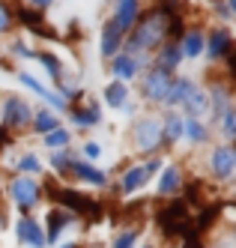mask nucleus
Returning a JSON list of instances; mask_svg holds the SVG:
<instances>
[{
    "instance_id": "15",
    "label": "nucleus",
    "mask_w": 236,
    "mask_h": 248,
    "mask_svg": "<svg viewBox=\"0 0 236 248\" xmlns=\"http://www.w3.org/2000/svg\"><path fill=\"white\" fill-rule=\"evenodd\" d=\"M114 75L123 78V81H129L138 75V60L132 54H114Z\"/></svg>"
},
{
    "instance_id": "25",
    "label": "nucleus",
    "mask_w": 236,
    "mask_h": 248,
    "mask_svg": "<svg viewBox=\"0 0 236 248\" xmlns=\"http://www.w3.org/2000/svg\"><path fill=\"white\" fill-rule=\"evenodd\" d=\"M66 144H69V132L66 129H54V132L45 135V147H51V150L54 147H66Z\"/></svg>"
},
{
    "instance_id": "17",
    "label": "nucleus",
    "mask_w": 236,
    "mask_h": 248,
    "mask_svg": "<svg viewBox=\"0 0 236 248\" xmlns=\"http://www.w3.org/2000/svg\"><path fill=\"white\" fill-rule=\"evenodd\" d=\"M126 99H129V90H126V84H123V81H114V84H108V87H105V102L111 105V108H123Z\"/></svg>"
},
{
    "instance_id": "26",
    "label": "nucleus",
    "mask_w": 236,
    "mask_h": 248,
    "mask_svg": "<svg viewBox=\"0 0 236 248\" xmlns=\"http://www.w3.org/2000/svg\"><path fill=\"white\" fill-rule=\"evenodd\" d=\"M75 123H78V126L99 123V108H96V105H87V111H75Z\"/></svg>"
},
{
    "instance_id": "32",
    "label": "nucleus",
    "mask_w": 236,
    "mask_h": 248,
    "mask_svg": "<svg viewBox=\"0 0 236 248\" xmlns=\"http://www.w3.org/2000/svg\"><path fill=\"white\" fill-rule=\"evenodd\" d=\"M135 239H138V233H123V236H117V239H114V248H132V245H135Z\"/></svg>"
},
{
    "instance_id": "41",
    "label": "nucleus",
    "mask_w": 236,
    "mask_h": 248,
    "mask_svg": "<svg viewBox=\"0 0 236 248\" xmlns=\"http://www.w3.org/2000/svg\"><path fill=\"white\" fill-rule=\"evenodd\" d=\"M230 9H233V12H236V0H230Z\"/></svg>"
},
{
    "instance_id": "20",
    "label": "nucleus",
    "mask_w": 236,
    "mask_h": 248,
    "mask_svg": "<svg viewBox=\"0 0 236 248\" xmlns=\"http://www.w3.org/2000/svg\"><path fill=\"white\" fill-rule=\"evenodd\" d=\"M183 54L186 57H201L204 54V36L197 30H191L189 36H183Z\"/></svg>"
},
{
    "instance_id": "1",
    "label": "nucleus",
    "mask_w": 236,
    "mask_h": 248,
    "mask_svg": "<svg viewBox=\"0 0 236 248\" xmlns=\"http://www.w3.org/2000/svg\"><path fill=\"white\" fill-rule=\"evenodd\" d=\"M138 30L132 33L129 48H156L161 39L168 36V21H165V12L153 9L150 15H143L141 21H135Z\"/></svg>"
},
{
    "instance_id": "2",
    "label": "nucleus",
    "mask_w": 236,
    "mask_h": 248,
    "mask_svg": "<svg viewBox=\"0 0 236 248\" xmlns=\"http://www.w3.org/2000/svg\"><path fill=\"white\" fill-rule=\"evenodd\" d=\"M9 191H12V201L21 209H30L36 201H39V186H36V180H30V176H18V180H12Z\"/></svg>"
},
{
    "instance_id": "24",
    "label": "nucleus",
    "mask_w": 236,
    "mask_h": 248,
    "mask_svg": "<svg viewBox=\"0 0 236 248\" xmlns=\"http://www.w3.org/2000/svg\"><path fill=\"white\" fill-rule=\"evenodd\" d=\"M179 57H183V54H179V48H173V45H171V48H165V54L158 57V69H165V72H171V69L179 63Z\"/></svg>"
},
{
    "instance_id": "39",
    "label": "nucleus",
    "mask_w": 236,
    "mask_h": 248,
    "mask_svg": "<svg viewBox=\"0 0 236 248\" xmlns=\"http://www.w3.org/2000/svg\"><path fill=\"white\" fill-rule=\"evenodd\" d=\"M6 140H9V135H6V129H0V147H3V144H6Z\"/></svg>"
},
{
    "instance_id": "35",
    "label": "nucleus",
    "mask_w": 236,
    "mask_h": 248,
    "mask_svg": "<svg viewBox=\"0 0 236 248\" xmlns=\"http://www.w3.org/2000/svg\"><path fill=\"white\" fill-rule=\"evenodd\" d=\"M69 165H72V158L69 155H54V168H57V170H69Z\"/></svg>"
},
{
    "instance_id": "16",
    "label": "nucleus",
    "mask_w": 236,
    "mask_h": 248,
    "mask_svg": "<svg viewBox=\"0 0 236 248\" xmlns=\"http://www.w3.org/2000/svg\"><path fill=\"white\" fill-rule=\"evenodd\" d=\"M191 90H194V84H191L189 78L173 81V84H171V90H168V96H165V105H179V102H183Z\"/></svg>"
},
{
    "instance_id": "14",
    "label": "nucleus",
    "mask_w": 236,
    "mask_h": 248,
    "mask_svg": "<svg viewBox=\"0 0 236 248\" xmlns=\"http://www.w3.org/2000/svg\"><path fill=\"white\" fill-rule=\"evenodd\" d=\"M120 36H123V33L117 30V24L108 21L105 30H102V54H105V57H114L117 51H120Z\"/></svg>"
},
{
    "instance_id": "38",
    "label": "nucleus",
    "mask_w": 236,
    "mask_h": 248,
    "mask_svg": "<svg viewBox=\"0 0 236 248\" xmlns=\"http://www.w3.org/2000/svg\"><path fill=\"white\" fill-rule=\"evenodd\" d=\"M30 3H33L36 9H42V6H51V3H54V0H30Z\"/></svg>"
},
{
    "instance_id": "10",
    "label": "nucleus",
    "mask_w": 236,
    "mask_h": 248,
    "mask_svg": "<svg viewBox=\"0 0 236 248\" xmlns=\"http://www.w3.org/2000/svg\"><path fill=\"white\" fill-rule=\"evenodd\" d=\"M179 105L186 108V114H189L191 120L204 117V114H206V108H209V102H206V93H204V90H197V87H194V90H191V93H189L183 102H179Z\"/></svg>"
},
{
    "instance_id": "6",
    "label": "nucleus",
    "mask_w": 236,
    "mask_h": 248,
    "mask_svg": "<svg viewBox=\"0 0 236 248\" xmlns=\"http://www.w3.org/2000/svg\"><path fill=\"white\" fill-rule=\"evenodd\" d=\"M15 233H18V239H21V242L33 245V248H42V245H45L42 227L36 224L33 218H18V224H15Z\"/></svg>"
},
{
    "instance_id": "42",
    "label": "nucleus",
    "mask_w": 236,
    "mask_h": 248,
    "mask_svg": "<svg viewBox=\"0 0 236 248\" xmlns=\"http://www.w3.org/2000/svg\"><path fill=\"white\" fill-rule=\"evenodd\" d=\"M63 248H75V245H63Z\"/></svg>"
},
{
    "instance_id": "19",
    "label": "nucleus",
    "mask_w": 236,
    "mask_h": 248,
    "mask_svg": "<svg viewBox=\"0 0 236 248\" xmlns=\"http://www.w3.org/2000/svg\"><path fill=\"white\" fill-rule=\"evenodd\" d=\"M63 224H69V216H66L63 209H51V212H48V239H51V242L60 236Z\"/></svg>"
},
{
    "instance_id": "43",
    "label": "nucleus",
    "mask_w": 236,
    "mask_h": 248,
    "mask_svg": "<svg viewBox=\"0 0 236 248\" xmlns=\"http://www.w3.org/2000/svg\"><path fill=\"white\" fill-rule=\"evenodd\" d=\"M233 206H236V203H233Z\"/></svg>"
},
{
    "instance_id": "12",
    "label": "nucleus",
    "mask_w": 236,
    "mask_h": 248,
    "mask_svg": "<svg viewBox=\"0 0 236 248\" xmlns=\"http://www.w3.org/2000/svg\"><path fill=\"white\" fill-rule=\"evenodd\" d=\"M18 78H21V84H24V87H30V90H33V93H39V96H42L45 102H51V105H54V108H60V111L66 108V102H63V96H57V93H51V90H45V87H42L39 81H36L33 75H27V72H21V75H18Z\"/></svg>"
},
{
    "instance_id": "11",
    "label": "nucleus",
    "mask_w": 236,
    "mask_h": 248,
    "mask_svg": "<svg viewBox=\"0 0 236 248\" xmlns=\"http://www.w3.org/2000/svg\"><path fill=\"white\" fill-rule=\"evenodd\" d=\"M230 33L227 30H212L209 33V42H204V48H209V57L212 60H219V57H224L227 51H230Z\"/></svg>"
},
{
    "instance_id": "27",
    "label": "nucleus",
    "mask_w": 236,
    "mask_h": 248,
    "mask_svg": "<svg viewBox=\"0 0 236 248\" xmlns=\"http://www.w3.org/2000/svg\"><path fill=\"white\" fill-rule=\"evenodd\" d=\"M183 132H186L191 140H204V138H206V129H204L197 120H186V123H183Z\"/></svg>"
},
{
    "instance_id": "22",
    "label": "nucleus",
    "mask_w": 236,
    "mask_h": 248,
    "mask_svg": "<svg viewBox=\"0 0 236 248\" xmlns=\"http://www.w3.org/2000/svg\"><path fill=\"white\" fill-rule=\"evenodd\" d=\"M183 123H186V120H179L176 114L165 117V123H161V135H165L168 140H176L179 135H183Z\"/></svg>"
},
{
    "instance_id": "29",
    "label": "nucleus",
    "mask_w": 236,
    "mask_h": 248,
    "mask_svg": "<svg viewBox=\"0 0 236 248\" xmlns=\"http://www.w3.org/2000/svg\"><path fill=\"white\" fill-rule=\"evenodd\" d=\"M224 135L227 138H236V108H224Z\"/></svg>"
},
{
    "instance_id": "7",
    "label": "nucleus",
    "mask_w": 236,
    "mask_h": 248,
    "mask_svg": "<svg viewBox=\"0 0 236 248\" xmlns=\"http://www.w3.org/2000/svg\"><path fill=\"white\" fill-rule=\"evenodd\" d=\"M138 0H120L117 3V18H114V24H117V30L120 33H129L132 27H135V21H138Z\"/></svg>"
},
{
    "instance_id": "13",
    "label": "nucleus",
    "mask_w": 236,
    "mask_h": 248,
    "mask_svg": "<svg viewBox=\"0 0 236 248\" xmlns=\"http://www.w3.org/2000/svg\"><path fill=\"white\" fill-rule=\"evenodd\" d=\"M69 170L75 173V176H81L84 183H93V186H105V183H108V176H105L99 168L84 165V162H72V165H69Z\"/></svg>"
},
{
    "instance_id": "3",
    "label": "nucleus",
    "mask_w": 236,
    "mask_h": 248,
    "mask_svg": "<svg viewBox=\"0 0 236 248\" xmlns=\"http://www.w3.org/2000/svg\"><path fill=\"white\" fill-rule=\"evenodd\" d=\"M135 140L143 153H156V147L161 144V123L158 120H141L135 129Z\"/></svg>"
},
{
    "instance_id": "21",
    "label": "nucleus",
    "mask_w": 236,
    "mask_h": 248,
    "mask_svg": "<svg viewBox=\"0 0 236 248\" xmlns=\"http://www.w3.org/2000/svg\"><path fill=\"white\" fill-rule=\"evenodd\" d=\"M147 176H150L147 168H132L129 173H126V180H123V191H126V194H132L135 188H141L143 183H147Z\"/></svg>"
},
{
    "instance_id": "37",
    "label": "nucleus",
    "mask_w": 236,
    "mask_h": 248,
    "mask_svg": "<svg viewBox=\"0 0 236 248\" xmlns=\"http://www.w3.org/2000/svg\"><path fill=\"white\" fill-rule=\"evenodd\" d=\"M227 54H230V57H227V60H230V72L236 75V48H230V51H227Z\"/></svg>"
},
{
    "instance_id": "34",
    "label": "nucleus",
    "mask_w": 236,
    "mask_h": 248,
    "mask_svg": "<svg viewBox=\"0 0 236 248\" xmlns=\"http://www.w3.org/2000/svg\"><path fill=\"white\" fill-rule=\"evenodd\" d=\"M9 21H12V15H9V9L0 3V33L3 30H9Z\"/></svg>"
},
{
    "instance_id": "18",
    "label": "nucleus",
    "mask_w": 236,
    "mask_h": 248,
    "mask_svg": "<svg viewBox=\"0 0 236 248\" xmlns=\"http://www.w3.org/2000/svg\"><path fill=\"white\" fill-rule=\"evenodd\" d=\"M179 183H183V176H179L176 168H168L165 173H161V180H158V194H173L179 188Z\"/></svg>"
},
{
    "instance_id": "4",
    "label": "nucleus",
    "mask_w": 236,
    "mask_h": 248,
    "mask_svg": "<svg viewBox=\"0 0 236 248\" xmlns=\"http://www.w3.org/2000/svg\"><path fill=\"white\" fill-rule=\"evenodd\" d=\"M171 84H173L171 72H165V69H156V72H150V78L143 81V93H147L150 102H165Z\"/></svg>"
},
{
    "instance_id": "5",
    "label": "nucleus",
    "mask_w": 236,
    "mask_h": 248,
    "mask_svg": "<svg viewBox=\"0 0 236 248\" xmlns=\"http://www.w3.org/2000/svg\"><path fill=\"white\" fill-rule=\"evenodd\" d=\"M233 168H236V150L233 147H219L212 153V170H215L219 180L233 176Z\"/></svg>"
},
{
    "instance_id": "33",
    "label": "nucleus",
    "mask_w": 236,
    "mask_h": 248,
    "mask_svg": "<svg viewBox=\"0 0 236 248\" xmlns=\"http://www.w3.org/2000/svg\"><path fill=\"white\" fill-rule=\"evenodd\" d=\"M212 218H215V209H204L201 212V221H197V230H206L212 224Z\"/></svg>"
},
{
    "instance_id": "28",
    "label": "nucleus",
    "mask_w": 236,
    "mask_h": 248,
    "mask_svg": "<svg viewBox=\"0 0 236 248\" xmlns=\"http://www.w3.org/2000/svg\"><path fill=\"white\" fill-rule=\"evenodd\" d=\"M36 60H39V63L48 69V72H51L54 78L60 75V60H57V57H51V54H45V51H42V54H36Z\"/></svg>"
},
{
    "instance_id": "8",
    "label": "nucleus",
    "mask_w": 236,
    "mask_h": 248,
    "mask_svg": "<svg viewBox=\"0 0 236 248\" xmlns=\"http://www.w3.org/2000/svg\"><path fill=\"white\" fill-rule=\"evenodd\" d=\"M27 123H30V108H27V102L9 99V102H6V126H9V129H18V126H27Z\"/></svg>"
},
{
    "instance_id": "36",
    "label": "nucleus",
    "mask_w": 236,
    "mask_h": 248,
    "mask_svg": "<svg viewBox=\"0 0 236 248\" xmlns=\"http://www.w3.org/2000/svg\"><path fill=\"white\" fill-rule=\"evenodd\" d=\"M99 153H102V147L93 144V140H90V144H84V155H87V158H99Z\"/></svg>"
},
{
    "instance_id": "23",
    "label": "nucleus",
    "mask_w": 236,
    "mask_h": 248,
    "mask_svg": "<svg viewBox=\"0 0 236 248\" xmlns=\"http://www.w3.org/2000/svg\"><path fill=\"white\" fill-rule=\"evenodd\" d=\"M57 126H60V123H57V117H54V114H48V111L36 114V132H39V135H48V132H54Z\"/></svg>"
},
{
    "instance_id": "9",
    "label": "nucleus",
    "mask_w": 236,
    "mask_h": 248,
    "mask_svg": "<svg viewBox=\"0 0 236 248\" xmlns=\"http://www.w3.org/2000/svg\"><path fill=\"white\" fill-rule=\"evenodd\" d=\"M57 201L63 206H69V209H75V212H96V203L93 201L84 198V194H78V191H69V188L57 191Z\"/></svg>"
},
{
    "instance_id": "30",
    "label": "nucleus",
    "mask_w": 236,
    "mask_h": 248,
    "mask_svg": "<svg viewBox=\"0 0 236 248\" xmlns=\"http://www.w3.org/2000/svg\"><path fill=\"white\" fill-rule=\"evenodd\" d=\"M18 170H30V173H36V170H39V162H36L33 155H24V158H18Z\"/></svg>"
},
{
    "instance_id": "31",
    "label": "nucleus",
    "mask_w": 236,
    "mask_h": 248,
    "mask_svg": "<svg viewBox=\"0 0 236 248\" xmlns=\"http://www.w3.org/2000/svg\"><path fill=\"white\" fill-rule=\"evenodd\" d=\"M224 102H227V93L221 90V87H219V90H212V108L215 111H224Z\"/></svg>"
},
{
    "instance_id": "40",
    "label": "nucleus",
    "mask_w": 236,
    "mask_h": 248,
    "mask_svg": "<svg viewBox=\"0 0 236 248\" xmlns=\"http://www.w3.org/2000/svg\"><path fill=\"white\" fill-rule=\"evenodd\" d=\"M3 227H6V224H3V212H0V230H3Z\"/></svg>"
}]
</instances>
